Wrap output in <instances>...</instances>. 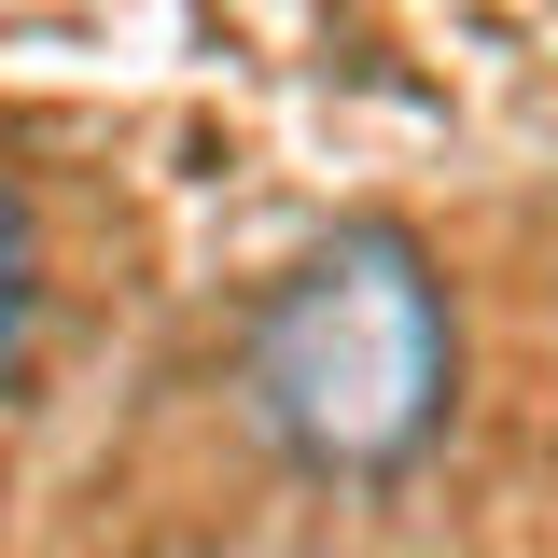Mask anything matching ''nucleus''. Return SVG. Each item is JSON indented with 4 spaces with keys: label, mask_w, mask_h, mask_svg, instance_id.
<instances>
[{
    "label": "nucleus",
    "mask_w": 558,
    "mask_h": 558,
    "mask_svg": "<svg viewBox=\"0 0 558 558\" xmlns=\"http://www.w3.org/2000/svg\"><path fill=\"white\" fill-rule=\"evenodd\" d=\"M238 391L293 475H405L461 405V322H447L433 252L377 209L293 252V279L252 307Z\"/></svg>",
    "instance_id": "1"
},
{
    "label": "nucleus",
    "mask_w": 558,
    "mask_h": 558,
    "mask_svg": "<svg viewBox=\"0 0 558 558\" xmlns=\"http://www.w3.org/2000/svg\"><path fill=\"white\" fill-rule=\"evenodd\" d=\"M28 322H43V238H28V196L0 182V377L28 363Z\"/></svg>",
    "instance_id": "2"
}]
</instances>
